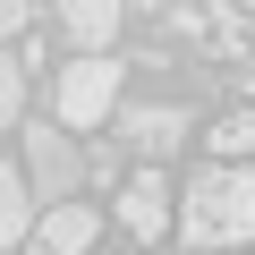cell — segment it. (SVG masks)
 Segmentation results:
<instances>
[{
  "instance_id": "1",
  "label": "cell",
  "mask_w": 255,
  "mask_h": 255,
  "mask_svg": "<svg viewBox=\"0 0 255 255\" xmlns=\"http://www.w3.org/2000/svg\"><path fill=\"white\" fill-rule=\"evenodd\" d=\"M179 238H187V247H247V238H255V170L213 162V170L179 196Z\"/></svg>"
},
{
  "instance_id": "11",
  "label": "cell",
  "mask_w": 255,
  "mask_h": 255,
  "mask_svg": "<svg viewBox=\"0 0 255 255\" xmlns=\"http://www.w3.org/2000/svg\"><path fill=\"white\" fill-rule=\"evenodd\" d=\"M9 34H26V9H17V0H0V43H9Z\"/></svg>"
},
{
  "instance_id": "7",
  "label": "cell",
  "mask_w": 255,
  "mask_h": 255,
  "mask_svg": "<svg viewBox=\"0 0 255 255\" xmlns=\"http://www.w3.org/2000/svg\"><path fill=\"white\" fill-rule=\"evenodd\" d=\"M60 26H68L77 60H111V34H119V0H68V9H60Z\"/></svg>"
},
{
  "instance_id": "4",
  "label": "cell",
  "mask_w": 255,
  "mask_h": 255,
  "mask_svg": "<svg viewBox=\"0 0 255 255\" xmlns=\"http://www.w3.org/2000/svg\"><path fill=\"white\" fill-rule=\"evenodd\" d=\"M119 136L136 145V153H145V170H153L162 153H179V145L196 136V119H187L179 102H128V111H119Z\"/></svg>"
},
{
  "instance_id": "2",
  "label": "cell",
  "mask_w": 255,
  "mask_h": 255,
  "mask_svg": "<svg viewBox=\"0 0 255 255\" xmlns=\"http://www.w3.org/2000/svg\"><path fill=\"white\" fill-rule=\"evenodd\" d=\"M17 179H26L34 213L77 204V187H85V153L60 136V119H34V128H26V162H17Z\"/></svg>"
},
{
  "instance_id": "8",
  "label": "cell",
  "mask_w": 255,
  "mask_h": 255,
  "mask_svg": "<svg viewBox=\"0 0 255 255\" xmlns=\"http://www.w3.org/2000/svg\"><path fill=\"white\" fill-rule=\"evenodd\" d=\"M34 238V196L17 179V162H0V247H26Z\"/></svg>"
},
{
  "instance_id": "10",
  "label": "cell",
  "mask_w": 255,
  "mask_h": 255,
  "mask_svg": "<svg viewBox=\"0 0 255 255\" xmlns=\"http://www.w3.org/2000/svg\"><path fill=\"white\" fill-rule=\"evenodd\" d=\"M213 153H255V111H230L213 128Z\"/></svg>"
},
{
  "instance_id": "6",
  "label": "cell",
  "mask_w": 255,
  "mask_h": 255,
  "mask_svg": "<svg viewBox=\"0 0 255 255\" xmlns=\"http://www.w3.org/2000/svg\"><path fill=\"white\" fill-rule=\"evenodd\" d=\"M94 204H51V213H34V238H26V255H85L94 247Z\"/></svg>"
},
{
  "instance_id": "5",
  "label": "cell",
  "mask_w": 255,
  "mask_h": 255,
  "mask_svg": "<svg viewBox=\"0 0 255 255\" xmlns=\"http://www.w3.org/2000/svg\"><path fill=\"white\" fill-rule=\"evenodd\" d=\"M119 230L128 238H170V179L162 170H136L119 187Z\"/></svg>"
},
{
  "instance_id": "3",
  "label": "cell",
  "mask_w": 255,
  "mask_h": 255,
  "mask_svg": "<svg viewBox=\"0 0 255 255\" xmlns=\"http://www.w3.org/2000/svg\"><path fill=\"white\" fill-rule=\"evenodd\" d=\"M119 60H68L60 68V128H102L119 111Z\"/></svg>"
},
{
  "instance_id": "9",
  "label": "cell",
  "mask_w": 255,
  "mask_h": 255,
  "mask_svg": "<svg viewBox=\"0 0 255 255\" xmlns=\"http://www.w3.org/2000/svg\"><path fill=\"white\" fill-rule=\"evenodd\" d=\"M17 111H26V60L0 43V128H17Z\"/></svg>"
}]
</instances>
